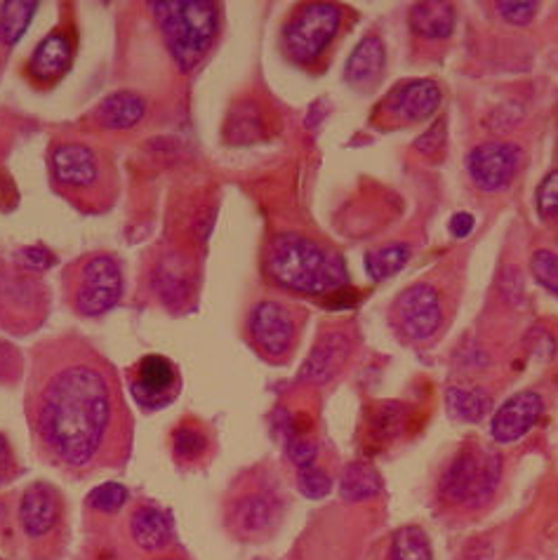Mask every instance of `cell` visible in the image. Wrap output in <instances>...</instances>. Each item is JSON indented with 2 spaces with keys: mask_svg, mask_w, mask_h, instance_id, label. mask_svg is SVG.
Instances as JSON below:
<instances>
[{
  "mask_svg": "<svg viewBox=\"0 0 558 560\" xmlns=\"http://www.w3.org/2000/svg\"><path fill=\"white\" fill-rule=\"evenodd\" d=\"M28 417L38 447L67 471H88L123 447L126 402L114 365L75 335L34 347Z\"/></svg>",
  "mask_w": 558,
  "mask_h": 560,
  "instance_id": "6da1fadb",
  "label": "cell"
},
{
  "mask_svg": "<svg viewBox=\"0 0 558 560\" xmlns=\"http://www.w3.org/2000/svg\"><path fill=\"white\" fill-rule=\"evenodd\" d=\"M48 177L53 191L83 214H104L118 200L112 153L85 139H55L48 149Z\"/></svg>",
  "mask_w": 558,
  "mask_h": 560,
  "instance_id": "7a4b0ae2",
  "label": "cell"
},
{
  "mask_svg": "<svg viewBox=\"0 0 558 560\" xmlns=\"http://www.w3.org/2000/svg\"><path fill=\"white\" fill-rule=\"evenodd\" d=\"M265 273L278 288L300 294H328L349 283L345 259L302 233H278L269 241Z\"/></svg>",
  "mask_w": 558,
  "mask_h": 560,
  "instance_id": "3957f363",
  "label": "cell"
},
{
  "mask_svg": "<svg viewBox=\"0 0 558 560\" xmlns=\"http://www.w3.org/2000/svg\"><path fill=\"white\" fill-rule=\"evenodd\" d=\"M149 18L165 52L182 73L204 65L222 31V8L212 0H165L149 3Z\"/></svg>",
  "mask_w": 558,
  "mask_h": 560,
  "instance_id": "277c9868",
  "label": "cell"
},
{
  "mask_svg": "<svg viewBox=\"0 0 558 560\" xmlns=\"http://www.w3.org/2000/svg\"><path fill=\"white\" fill-rule=\"evenodd\" d=\"M61 298L81 318H100L123 298V267L114 253H85L61 271Z\"/></svg>",
  "mask_w": 558,
  "mask_h": 560,
  "instance_id": "5b68a950",
  "label": "cell"
},
{
  "mask_svg": "<svg viewBox=\"0 0 558 560\" xmlns=\"http://www.w3.org/2000/svg\"><path fill=\"white\" fill-rule=\"evenodd\" d=\"M502 480V457L492 447L469 443L447 466L441 480V494L451 504L478 509L492 500Z\"/></svg>",
  "mask_w": 558,
  "mask_h": 560,
  "instance_id": "8992f818",
  "label": "cell"
},
{
  "mask_svg": "<svg viewBox=\"0 0 558 560\" xmlns=\"http://www.w3.org/2000/svg\"><path fill=\"white\" fill-rule=\"evenodd\" d=\"M300 328V311L278 298L257 300L245 314V341L259 358L274 365L290 361Z\"/></svg>",
  "mask_w": 558,
  "mask_h": 560,
  "instance_id": "52a82bcc",
  "label": "cell"
},
{
  "mask_svg": "<svg viewBox=\"0 0 558 560\" xmlns=\"http://www.w3.org/2000/svg\"><path fill=\"white\" fill-rule=\"evenodd\" d=\"M345 10L335 3H306L283 24V55L298 67H312L339 34Z\"/></svg>",
  "mask_w": 558,
  "mask_h": 560,
  "instance_id": "ba28073f",
  "label": "cell"
},
{
  "mask_svg": "<svg viewBox=\"0 0 558 560\" xmlns=\"http://www.w3.org/2000/svg\"><path fill=\"white\" fill-rule=\"evenodd\" d=\"M182 392L177 365L161 353L142 355L130 370V394L139 408L165 410Z\"/></svg>",
  "mask_w": 558,
  "mask_h": 560,
  "instance_id": "9c48e42d",
  "label": "cell"
},
{
  "mask_svg": "<svg viewBox=\"0 0 558 560\" xmlns=\"http://www.w3.org/2000/svg\"><path fill=\"white\" fill-rule=\"evenodd\" d=\"M283 504L271 488H251L241 492L229 504L226 523L229 530L241 539H261L267 537L281 521Z\"/></svg>",
  "mask_w": 558,
  "mask_h": 560,
  "instance_id": "30bf717a",
  "label": "cell"
},
{
  "mask_svg": "<svg viewBox=\"0 0 558 560\" xmlns=\"http://www.w3.org/2000/svg\"><path fill=\"white\" fill-rule=\"evenodd\" d=\"M394 320L398 330L412 341H425L441 328V300L429 283H412L394 302Z\"/></svg>",
  "mask_w": 558,
  "mask_h": 560,
  "instance_id": "8fae6325",
  "label": "cell"
},
{
  "mask_svg": "<svg viewBox=\"0 0 558 560\" xmlns=\"http://www.w3.org/2000/svg\"><path fill=\"white\" fill-rule=\"evenodd\" d=\"M75 45L69 31L55 28L53 34L45 36L24 65L26 81L38 90L55 88L65 78L73 65Z\"/></svg>",
  "mask_w": 558,
  "mask_h": 560,
  "instance_id": "7c38bea8",
  "label": "cell"
},
{
  "mask_svg": "<svg viewBox=\"0 0 558 560\" xmlns=\"http://www.w3.org/2000/svg\"><path fill=\"white\" fill-rule=\"evenodd\" d=\"M521 165V149L507 142L478 144L467 159L469 175L478 189L500 191L507 186Z\"/></svg>",
  "mask_w": 558,
  "mask_h": 560,
  "instance_id": "4fadbf2b",
  "label": "cell"
},
{
  "mask_svg": "<svg viewBox=\"0 0 558 560\" xmlns=\"http://www.w3.org/2000/svg\"><path fill=\"white\" fill-rule=\"evenodd\" d=\"M542 412H545V400H542L539 394L521 392L516 396H511L507 402H502V408H498V412L492 415V439L502 445L521 441L523 435L537 424Z\"/></svg>",
  "mask_w": 558,
  "mask_h": 560,
  "instance_id": "5bb4252c",
  "label": "cell"
},
{
  "mask_svg": "<svg viewBox=\"0 0 558 560\" xmlns=\"http://www.w3.org/2000/svg\"><path fill=\"white\" fill-rule=\"evenodd\" d=\"M61 518V494L55 486L38 480L31 483L20 502V523L26 537L43 539L48 537Z\"/></svg>",
  "mask_w": 558,
  "mask_h": 560,
  "instance_id": "9a60e30c",
  "label": "cell"
},
{
  "mask_svg": "<svg viewBox=\"0 0 558 560\" xmlns=\"http://www.w3.org/2000/svg\"><path fill=\"white\" fill-rule=\"evenodd\" d=\"M441 97V88L437 83L420 78V81L398 85L382 106L386 114L400 122H420L439 112Z\"/></svg>",
  "mask_w": 558,
  "mask_h": 560,
  "instance_id": "2e32d148",
  "label": "cell"
},
{
  "mask_svg": "<svg viewBox=\"0 0 558 560\" xmlns=\"http://www.w3.org/2000/svg\"><path fill=\"white\" fill-rule=\"evenodd\" d=\"M349 353H351V341L345 332L323 335L304 361L300 380L309 384H325L345 368Z\"/></svg>",
  "mask_w": 558,
  "mask_h": 560,
  "instance_id": "e0dca14e",
  "label": "cell"
},
{
  "mask_svg": "<svg viewBox=\"0 0 558 560\" xmlns=\"http://www.w3.org/2000/svg\"><path fill=\"white\" fill-rule=\"evenodd\" d=\"M144 114L147 102L142 100V95H137L132 90H118L97 104L95 112H92V120L102 130L123 132L137 128L144 120Z\"/></svg>",
  "mask_w": 558,
  "mask_h": 560,
  "instance_id": "ac0fdd59",
  "label": "cell"
},
{
  "mask_svg": "<svg viewBox=\"0 0 558 560\" xmlns=\"http://www.w3.org/2000/svg\"><path fill=\"white\" fill-rule=\"evenodd\" d=\"M386 65V50L380 36H365L351 57L347 59V69H345V81L353 88L365 90L375 85Z\"/></svg>",
  "mask_w": 558,
  "mask_h": 560,
  "instance_id": "d6986e66",
  "label": "cell"
},
{
  "mask_svg": "<svg viewBox=\"0 0 558 560\" xmlns=\"http://www.w3.org/2000/svg\"><path fill=\"white\" fill-rule=\"evenodd\" d=\"M130 535L139 549L163 551L173 541V521L156 506H139L130 516Z\"/></svg>",
  "mask_w": 558,
  "mask_h": 560,
  "instance_id": "ffe728a7",
  "label": "cell"
},
{
  "mask_svg": "<svg viewBox=\"0 0 558 560\" xmlns=\"http://www.w3.org/2000/svg\"><path fill=\"white\" fill-rule=\"evenodd\" d=\"M455 22L457 14L453 3H443V0H427L410 8V28L427 40L447 38L455 31Z\"/></svg>",
  "mask_w": 558,
  "mask_h": 560,
  "instance_id": "44dd1931",
  "label": "cell"
},
{
  "mask_svg": "<svg viewBox=\"0 0 558 560\" xmlns=\"http://www.w3.org/2000/svg\"><path fill=\"white\" fill-rule=\"evenodd\" d=\"M445 406L460 422H480L490 412L492 398L480 386H451L445 392Z\"/></svg>",
  "mask_w": 558,
  "mask_h": 560,
  "instance_id": "7402d4cb",
  "label": "cell"
},
{
  "mask_svg": "<svg viewBox=\"0 0 558 560\" xmlns=\"http://www.w3.org/2000/svg\"><path fill=\"white\" fill-rule=\"evenodd\" d=\"M382 478L370 464L351 462L345 466L342 478H339V497L345 502H365L370 497L380 494Z\"/></svg>",
  "mask_w": 558,
  "mask_h": 560,
  "instance_id": "603a6c76",
  "label": "cell"
},
{
  "mask_svg": "<svg viewBox=\"0 0 558 560\" xmlns=\"http://www.w3.org/2000/svg\"><path fill=\"white\" fill-rule=\"evenodd\" d=\"M38 8V3H26V0H8L0 5V45L5 50H12L22 40Z\"/></svg>",
  "mask_w": 558,
  "mask_h": 560,
  "instance_id": "cb8c5ba5",
  "label": "cell"
},
{
  "mask_svg": "<svg viewBox=\"0 0 558 560\" xmlns=\"http://www.w3.org/2000/svg\"><path fill=\"white\" fill-rule=\"evenodd\" d=\"M410 261V247L406 243H390L365 255V271L372 280H386L396 276Z\"/></svg>",
  "mask_w": 558,
  "mask_h": 560,
  "instance_id": "d4e9b609",
  "label": "cell"
},
{
  "mask_svg": "<svg viewBox=\"0 0 558 560\" xmlns=\"http://www.w3.org/2000/svg\"><path fill=\"white\" fill-rule=\"evenodd\" d=\"M210 439L196 424H179L173 433V453L182 464H196L208 455Z\"/></svg>",
  "mask_w": 558,
  "mask_h": 560,
  "instance_id": "484cf974",
  "label": "cell"
},
{
  "mask_svg": "<svg viewBox=\"0 0 558 560\" xmlns=\"http://www.w3.org/2000/svg\"><path fill=\"white\" fill-rule=\"evenodd\" d=\"M392 560H431V544L422 527H400L392 541Z\"/></svg>",
  "mask_w": 558,
  "mask_h": 560,
  "instance_id": "4316f807",
  "label": "cell"
},
{
  "mask_svg": "<svg viewBox=\"0 0 558 560\" xmlns=\"http://www.w3.org/2000/svg\"><path fill=\"white\" fill-rule=\"evenodd\" d=\"M531 271L537 283L558 298V255L551 250H537L531 259Z\"/></svg>",
  "mask_w": 558,
  "mask_h": 560,
  "instance_id": "83f0119b",
  "label": "cell"
},
{
  "mask_svg": "<svg viewBox=\"0 0 558 560\" xmlns=\"http://www.w3.org/2000/svg\"><path fill=\"white\" fill-rule=\"evenodd\" d=\"M128 502V490L120 483H104L88 497V504L102 513H116Z\"/></svg>",
  "mask_w": 558,
  "mask_h": 560,
  "instance_id": "f1b7e54d",
  "label": "cell"
},
{
  "mask_svg": "<svg viewBox=\"0 0 558 560\" xmlns=\"http://www.w3.org/2000/svg\"><path fill=\"white\" fill-rule=\"evenodd\" d=\"M298 488L304 497H309V500H323V497L330 494L333 480H330L328 474L316 469V466H312V469L300 471Z\"/></svg>",
  "mask_w": 558,
  "mask_h": 560,
  "instance_id": "f546056e",
  "label": "cell"
},
{
  "mask_svg": "<svg viewBox=\"0 0 558 560\" xmlns=\"http://www.w3.org/2000/svg\"><path fill=\"white\" fill-rule=\"evenodd\" d=\"M537 212L545 217V220L554 222L558 220V170L545 177L537 189Z\"/></svg>",
  "mask_w": 558,
  "mask_h": 560,
  "instance_id": "4dcf8cb0",
  "label": "cell"
},
{
  "mask_svg": "<svg viewBox=\"0 0 558 560\" xmlns=\"http://www.w3.org/2000/svg\"><path fill=\"white\" fill-rule=\"evenodd\" d=\"M539 5L533 3V0H523V3H509V0H502L498 3V12L502 18L516 26H525L535 20Z\"/></svg>",
  "mask_w": 558,
  "mask_h": 560,
  "instance_id": "1f68e13d",
  "label": "cell"
},
{
  "mask_svg": "<svg viewBox=\"0 0 558 560\" xmlns=\"http://www.w3.org/2000/svg\"><path fill=\"white\" fill-rule=\"evenodd\" d=\"M445 137H447L445 120H439V122H433V126L422 137L415 139V149L422 155H439L445 149Z\"/></svg>",
  "mask_w": 558,
  "mask_h": 560,
  "instance_id": "d6a6232c",
  "label": "cell"
},
{
  "mask_svg": "<svg viewBox=\"0 0 558 560\" xmlns=\"http://www.w3.org/2000/svg\"><path fill=\"white\" fill-rule=\"evenodd\" d=\"M288 455L294 464H298V469L304 471L314 466L318 450H316L314 441H306V439H302V435H294V439H290V443H288Z\"/></svg>",
  "mask_w": 558,
  "mask_h": 560,
  "instance_id": "836d02e7",
  "label": "cell"
},
{
  "mask_svg": "<svg viewBox=\"0 0 558 560\" xmlns=\"http://www.w3.org/2000/svg\"><path fill=\"white\" fill-rule=\"evenodd\" d=\"M377 433H382V439H394V435L403 429V408L392 402V406H384L377 415V422H375Z\"/></svg>",
  "mask_w": 558,
  "mask_h": 560,
  "instance_id": "e575fe53",
  "label": "cell"
},
{
  "mask_svg": "<svg viewBox=\"0 0 558 560\" xmlns=\"http://www.w3.org/2000/svg\"><path fill=\"white\" fill-rule=\"evenodd\" d=\"M14 476H18V462H14L8 439L5 435H0V486L10 483Z\"/></svg>",
  "mask_w": 558,
  "mask_h": 560,
  "instance_id": "d590c367",
  "label": "cell"
},
{
  "mask_svg": "<svg viewBox=\"0 0 558 560\" xmlns=\"http://www.w3.org/2000/svg\"><path fill=\"white\" fill-rule=\"evenodd\" d=\"M474 226H476L474 214H469V212H457V214H453V220H451V233H453L455 238H467L469 233L474 231Z\"/></svg>",
  "mask_w": 558,
  "mask_h": 560,
  "instance_id": "8d00e7d4",
  "label": "cell"
}]
</instances>
